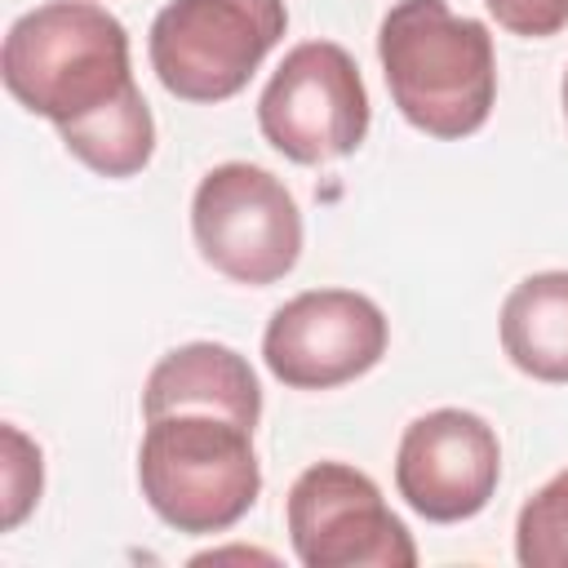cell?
Masks as SVG:
<instances>
[{
  "label": "cell",
  "mask_w": 568,
  "mask_h": 568,
  "mask_svg": "<svg viewBox=\"0 0 568 568\" xmlns=\"http://www.w3.org/2000/svg\"><path fill=\"white\" fill-rule=\"evenodd\" d=\"M4 89L58 124L62 146L102 178H133L155 151V120L133 84L129 31L93 0L22 13L0 49Z\"/></svg>",
  "instance_id": "1"
},
{
  "label": "cell",
  "mask_w": 568,
  "mask_h": 568,
  "mask_svg": "<svg viewBox=\"0 0 568 568\" xmlns=\"http://www.w3.org/2000/svg\"><path fill=\"white\" fill-rule=\"evenodd\" d=\"M377 58L399 115L430 138L484 129L497 98L493 36L444 0H399L377 27Z\"/></svg>",
  "instance_id": "2"
},
{
  "label": "cell",
  "mask_w": 568,
  "mask_h": 568,
  "mask_svg": "<svg viewBox=\"0 0 568 568\" xmlns=\"http://www.w3.org/2000/svg\"><path fill=\"white\" fill-rule=\"evenodd\" d=\"M138 484L146 506L169 528L195 537L226 532L253 510L262 493L253 430L222 413L146 417Z\"/></svg>",
  "instance_id": "3"
},
{
  "label": "cell",
  "mask_w": 568,
  "mask_h": 568,
  "mask_svg": "<svg viewBox=\"0 0 568 568\" xmlns=\"http://www.w3.org/2000/svg\"><path fill=\"white\" fill-rule=\"evenodd\" d=\"M284 0H169L151 22V67L182 102H226L284 40Z\"/></svg>",
  "instance_id": "4"
},
{
  "label": "cell",
  "mask_w": 568,
  "mask_h": 568,
  "mask_svg": "<svg viewBox=\"0 0 568 568\" xmlns=\"http://www.w3.org/2000/svg\"><path fill=\"white\" fill-rule=\"evenodd\" d=\"M191 235L217 275L262 288L297 266L302 213L271 169L231 160L200 178L191 200Z\"/></svg>",
  "instance_id": "5"
},
{
  "label": "cell",
  "mask_w": 568,
  "mask_h": 568,
  "mask_svg": "<svg viewBox=\"0 0 568 568\" xmlns=\"http://www.w3.org/2000/svg\"><path fill=\"white\" fill-rule=\"evenodd\" d=\"M257 124L293 164L351 155L368 133V93L355 58L333 40L288 49L257 98Z\"/></svg>",
  "instance_id": "6"
},
{
  "label": "cell",
  "mask_w": 568,
  "mask_h": 568,
  "mask_svg": "<svg viewBox=\"0 0 568 568\" xmlns=\"http://www.w3.org/2000/svg\"><path fill=\"white\" fill-rule=\"evenodd\" d=\"M288 537L306 568H413L417 546L382 488L346 466L315 462L288 488Z\"/></svg>",
  "instance_id": "7"
},
{
  "label": "cell",
  "mask_w": 568,
  "mask_h": 568,
  "mask_svg": "<svg viewBox=\"0 0 568 568\" xmlns=\"http://www.w3.org/2000/svg\"><path fill=\"white\" fill-rule=\"evenodd\" d=\"M386 315L351 288H311L284 302L266 333L262 359L293 390H333L364 377L386 355Z\"/></svg>",
  "instance_id": "8"
},
{
  "label": "cell",
  "mask_w": 568,
  "mask_h": 568,
  "mask_svg": "<svg viewBox=\"0 0 568 568\" xmlns=\"http://www.w3.org/2000/svg\"><path fill=\"white\" fill-rule=\"evenodd\" d=\"M501 479L497 430L466 408H435L404 426L395 457L399 497L430 524L479 515Z\"/></svg>",
  "instance_id": "9"
},
{
  "label": "cell",
  "mask_w": 568,
  "mask_h": 568,
  "mask_svg": "<svg viewBox=\"0 0 568 568\" xmlns=\"http://www.w3.org/2000/svg\"><path fill=\"white\" fill-rule=\"evenodd\" d=\"M164 413H222L253 430L262 417L257 373L240 351L222 342L178 346L151 368L142 386V417H164Z\"/></svg>",
  "instance_id": "10"
},
{
  "label": "cell",
  "mask_w": 568,
  "mask_h": 568,
  "mask_svg": "<svg viewBox=\"0 0 568 568\" xmlns=\"http://www.w3.org/2000/svg\"><path fill=\"white\" fill-rule=\"evenodd\" d=\"M501 346L537 382H568V271L519 280L501 302Z\"/></svg>",
  "instance_id": "11"
},
{
  "label": "cell",
  "mask_w": 568,
  "mask_h": 568,
  "mask_svg": "<svg viewBox=\"0 0 568 568\" xmlns=\"http://www.w3.org/2000/svg\"><path fill=\"white\" fill-rule=\"evenodd\" d=\"M515 555L524 568H568V470L519 506Z\"/></svg>",
  "instance_id": "12"
},
{
  "label": "cell",
  "mask_w": 568,
  "mask_h": 568,
  "mask_svg": "<svg viewBox=\"0 0 568 568\" xmlns=\"http://www.w3.org/2000/svg\"><path fill=\"white\" fill-rule=\"evenodd\" d=\"M4 528H13L40 497V448L18 426H4Z\"/></svg>",
  "instance_id": "13"
},
{
  "label": "cell",
  "mask_w": 568,
  "mask_h": 568,
  "mask_svg": "<svg viewBox=\"0 0 568 568\" xmlns=\"http://www.w3.org/2000/svg\"><path fill=\"white\" fill-rule=\"evenodd\" d=\"M488 13L515 36H555L568 27V0H484Z\"/></svg>",
  "instance_id": "14"
},
{
  "label": "cell",
  "mask_w": 568,
  "mask_h": 568,
  "mask_svg": "<svg viewBox=\"0 0 568 568\" xmlns=\"http://www.w3.org/2000/svg\"><path fill=\"white\" fill-rule=\"evenodd\" d=\"M564 115H568V71H564Z\"/></svg>",
  "instance_id": "15"
}]
</instances>
